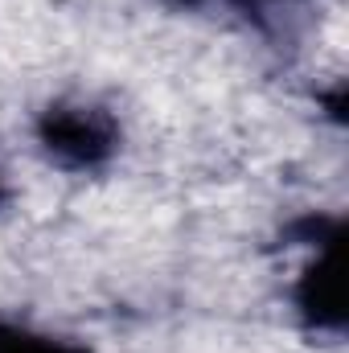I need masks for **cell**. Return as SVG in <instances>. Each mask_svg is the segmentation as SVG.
Returning a JSON list of instances; mask_svg holds the SVG:
<instances>
[{
	"mask_svg": "<svg viewBox=\"0 0 349 353\" xmlns=\"http://www.w3.org/2000/svg\"><path fill=\"white\" fill-rule=\"evenodd\" d=\"M50 157L70 169H94L115 152V123L99 107H54L37 128Z\"/></svg>",
	"mask_w": 349,
	"mask_h": 353,
	"instance_id": "6da1fadb",
	"label": "cell"
},
{
	"mask_svg": "<svg viewBox=\"0 0 349 353\" xmlns=\"http://www.w3.org/2000/svg\"><path fill=\"white\" fill-rule=\"evenodd\" d=\"M346 234L333 230L317 243V259L304 267L296 283V308L312 329H341L346 325Z\"/></svg>",
	"mask_w": 349,
	"mask_h": 353,
	"instance_id": "7a4b0ae2",
	"label": "cell"
},
{
	"mask_svg": "<svg viewBox=\"0 0 349 353\" xmlns=\"http://www.w3.org/2000/svg\"><path fill=\"white\" fill-rule=\"evenodd\" d=\"M0 353H90V350L74 345V341H62V337H50V333H37V329H25V325L0 321Z\"/></svg>",
	"mask_w": 349,
	"mask_h": 353,
	"instance_id": "3957f363",
	"label": "cell"
},
{
	"mask_svg": "<svg viewBox=\"0 0 349 353\" xmlns=\"http://www.w3.org/2000/svg\"><path fill=\"white\" fill-rule=\"evenodd\" d=\"M0 197H4V185H0Z\"/></svg>",
	"mask_w": 349,
	"mask_h": 353,
	"instance_id": "277c9868",
	"label": "cell"
}]
</instances>
